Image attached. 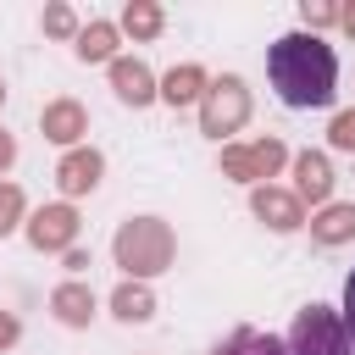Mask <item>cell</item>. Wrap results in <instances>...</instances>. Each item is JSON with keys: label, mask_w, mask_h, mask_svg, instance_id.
Segmentation results:
<instances>
[{"label": "cell", "mask_w": 355, "mask_h": 355, "mask_svg": "<svg viewBox=\"0 0 355 355\" xmlns=\"http://www.w3.org/2000/svg\"><path fill=\"white\" fill-rule=\"evenodd\" d=\"M283 349H288V355H349V333H344L338 311H327V305H305V311L294 316Z\"/></svg>", "instance_id": "obj_4"}, {"label": "cell", "mask_w": 355, "mask_h": 355, "mask_svg": "<svg viewBox=\"0 0 355 355\" xmlns=\"http://www.w3.org/2000/svg\"><path fill=\"white\" fill-rule=\"evenodd\" d=\"M17 338H22V322H17L11 311H0V349H11Z\"/></svg>", "instance_id": "obj_24"}, {"label": "cell", "mask_w": 355, "mask_h": 355, "mask_svg": "<svg viewBox=\"0 0 355 355\" xmlns=\"http://www.w3.org/2000/svg\"><path fill=\"white\" fill-rule=\"evenodd\" d=\"M0 105H6V83H0Z\"/></svg>", "instance_id": "obj_27"}, {"label": "cell", "mask_w": 355, "mask_h": 355, "mask_svg": "<svg viewBox=\"0 0 355 355\" xmlns=\"http://www.w3.org/2000/svg\"><path fill=\"white\" fill-rule=\"evenodd\" d=\"M22 222V189L17 183H0V239Z\"/></svg>", "instance_id": "obj_19"}, {"label": "cell", "mask_w": 355, "mask_h": 355, "mask_svg": "<svg viewBox=\"0 0 355 355\" xmlns=\"http://www.w3.org/2000/svg\"><path fill=\"white\" fill-rule=\"evenodd\" d=\"M244 122H250V89H244V78L239 72H222L216 83H205V94H200V133L227 139Z\"/></svg>", "instance_id": "obj_3"}, {"label": "cell", "mask_w": 355, "mask_h": 355, "mask_svg": "<svg viewBox=\"0 0 355 355\" xmlns=\"http://www.w3.org/2000/svg\"><path fill=\"white\" fill-rule=\"evenodd\" d=\"M327 194H333V166H327V155L322 150H300L294 155V200L305 205H327Z\"/></svg>", "instance_id": "obj_11"}, {"label": "cell", "mask_w": 355, "mask_h": 355, "mask_svg": "<svg viewBox=\"0 0 355 355\" xmlns=\"http://www.w3.org/2000/svg\"><path fill=\"white\" fill-rule=\"evenodd\" d=\"M250 211H255L272 233H294V227H305V205H300L288 189H272V183H261V189L250 194Z\"/></svg>", "instance_id": "obj_7"}, {"label": "cell", "mask_w": 355, "mask_h": 355, "mask_svg": "<svg viewBox=\"0 0 355 355\" xmlns=\"http://www.w3.org/2000/svg\"><path fill=\"white\" fill-rule=\"evenodd\" d=\"M205 67H194V61H183V67H172L161 83H155V100H166L172 111H183V105H194L200 94H205Z\"/></svg>", "instance_id": "obj_12"}, {"label": "cell", "mask_w": 355, "mask_h": 355, "mask_svg": "<svg viewBox=\"0 0 355 355\" xmlns=\"http://www.w3.org/2000/svg\"><path fill=\"white\" fill-rule=\"evenodd\" d=\"M111 250H116V266H122L133 283H144V277H155V272L172 266V227H166L161 216H128V222L116 227Z\"/></svg>", "instance_id": "obj_2"}, {"label": "cell", "mask_w": 355, "mask_h": 355, "mask_svg": "<svg viewBox=\"0 0 355 355\" xmlns=\"http://www.w3.org/2000/svg\"><path fill=\"white\" fill-rule=\"evenodd\" d=\"M327 144L355 155V111H338V116H333V128H327Z\"/></svg>", "instance_id": "obj_21"}, {"label": "cell", "mask_w": 355, "mask_h": 355, "mask_svg": "<svg viewBox=\"0 0 355 355\" xmlns=\"http://www.w3.org/2000/svg\"><path fill=\"white\" fill-rule=\"evenodd\" d=\"M78 227H83V222H78V211H72L67 200H55V205H39V211L28 216V227H22V233H28V244H33V250H44V255H55V250L67 255V250L78 244Z\"/></svg>", "instance_id": "obj_6"}, {"label": "cell", "mask_w": 355, "mask_h": 355, "mask_svg": "<svg viewBox=\"0 0 355 355\" xmlns=\"http://www.w3.org/2000/svg\"><path fill=\"white\" fill-rule=\"evenodd\" d=\"M338 322H344V333H349V344H355V272L344 277V316H338Z\"/></svg>", "instance_id": "obj_23"}, {"label": "cell", "mask_w": 355, "mask_h": 355, "mask_svg": "<svg viewBox=\"0 0 355 355\" xmlns=\"http://www.w3.org/2000/svg\"><path fill=\"white\" fill-rule=\"evenodd\" d=\"M100 172H105V155H100V150H89V144H78V150H67V155H61L55 183H61V194L72 200V194H89V189L100 183Z\"/></svg>", "instance_id": "obj_10"}, {"label": "cell", "mask_w": 355, "mask_h": 355, "mask_svg": "<svg viewBox=\"0 0 355 355\" xmlns=\"http://www.w3.org/2000/svg\"><path fill=\"white\" fill-rule=\"evenodd\" d=\"M166 28V11L155 6V0H128L122 6V22H116V33H133V39H155Z\"/></svg>", "instance_id": "obj_16"}, {"label": "cell", "mask_w": 355, "mask_h": 355, "mask_svg": "<svg viewBox=\"0 0 355 355\" xmlns=\"http://www.w3.org/2000/svg\"><path fill=\"white\" fill-rule=\"evenodd\" d=\"M44 33H55V39H78V17H72V6H50V11H44Z\"/></svg>", "instance_id": "obj_20"}, {"label": "cell", "mask_w": 355, "mask_h": 355, "mask_svg": "<svg viewBox=\"0 0 355 355\" xmlns=\"http://www.w3.org/2000/svg\"><path fill=\"white\" fill-rule=\"evenodd\" d=\"M311 239L316 244H349L355 239V205H322L311 216Z\"/></svg>", "instance_id": "obj_14"}, {"label": "cell", "mask_w": 355, "mask_h": 355, "mask_svg": "<svg viewBox=\"0 0 355 355\" xmlns=\"http://www.w3.org/2000/svg\"><path fill=\"white\" fill-rule=\"evenodd\" d=\"M300 17H305V33H311V28L338 22V11H333V6H322V0H305V6H300Z\"/></svg>", "instance_id": "obj_22"}, {"label": "cell", "mask_w": 355, "mask_h": 355, "mask_svg": "<svg viewBox=\"0 0 355 355\" xmlns=\"http://www.w3.org/2000/svg\"><path fill=\"white\" fill-rule=\"evenodd\" d=\"M211 355H288V349H283V338H272V333H261V327H239V333H227V344H216Z\"/></svg>", "instance_id": "obj_18"}, {"label": "cell", "mask_w": 355, "mask_h": 355, "mask_svg": "<svg viewBox=\"0 0 355 355\" xmlns=\"http://www.w3.org/2000/svg\"><path fill=\"white\" fill-rule=\"evenodd\" d=\"M288 161V150H283V139H250V144H227L222 150V172L227 178H239V183H266V178H277V166Z\"/></svg>", "instance_id": "obj_5"}, {"label": "cell", "mask_w": 355, "mask_h": 355, "mask_svg": "<svg viewBox=\"0 0 355 355\" xmlns=\"http://www.w3.org/2000/svg\"><path fill=\"white\" fill-rule=\"evenodd\" d=\"M111 316H116V322H150V316H155V294L128 277V283H116V294H111Z\"/></svg>", "instance_id": "obj_15"}, {"label": "cell", "mask_w": 355, "mask_h": 355, "mask_svg": "<svg viewBox=\"0 0 355 355\" xmlns=\"http://www.w3.org/2000/svg\"><path fill=\"white\" fill-rule=\"evenodd\" d=\"M50 311H55V322H67V327H89V316H94V288L89 283H61L55 294H50Z\"/></svg>", "instance_id": "obj_13"}, {"label": "cell", "mask_w": 355, "mask_h": 355, "mask_svg": "<svg viewBox=\"0 0 355 355\" xmlns=\"http://www.w3.org/2000/svg\"><path fill=\"white\" fill-rule=\"evenodd\" d=\"M11 161H17V139L0 128V172H11Z\"/></svg>", "instance_id": "obj_25"}, {"label": "cell", "mask_w": 355, "mask_h": 355, "mask_svg": "<svg viewBox=\"0 0 355 355\" xmlns=\"http://www.w3.org/2000/svg\"><path fill=\"white\" fill-rule=\"evenodd\" d=\"M111 89H116V100H122V105H133V111H139V105H150V100H155V72H150L139 55H116V61H111Z\"/></svg>", "instance_id": "obj_9"}, {"label": "cell", "mask_w": 355, "mask_h": 355, "mask_svg": "<svg viewBox=\"0 0 355 355\" xmlns=\"http://www.w3.org/2000/svg\"><path fill=\"white\" fill-rule=\"evenodd\" d=\"M116 22H89V28H78V61H116Z\"/></svg>", "instance_id": "obj_17"}, {"label": "cell", "mask_w": 355, "mask_h": 355, "mask_svg": "<svg viewBox=\"0 0 355 355\" xmlns=\"http://www.w3.org/2000/svg\"><path fill=\"white\" fill-rule=\"evenodd\" d=\"M266 78H272L277 100L294 105V111L333 105L338 55H333V44H322L316 33H283V39L266 50Z\"/></svg>", "instance_id": "obj_1"}, {"label": "cell", "mask_w": 355, "mask_h": 355, "mask_svg": "<svg viewBox=\"0 0 355 355\" xmlns=\"http://www.w3.org/2000/svg\"><path fill=\"white\" fill-rule=\"evenodd\" d=\"M39 128H44V139H50V144L78 150V144H83V133H89V111H83L78 100H50V105L39 111Z\"/></svg>", "instance_id": "obj_8"}, {"label": "cell", "mask_w": 355, "mask_h": 355, "mask_svg": "<svg viewBox=\"0 0 355 355\" xmlns=\"http://www.w3.org/2000/svg\"><path fill=\"white\" fill-rule=\"evenodd\" d=\"M338 28H344V33H355V6H344V11H338Z\"/></svg>", "instance_id": "obj_26"}]
</instances>
